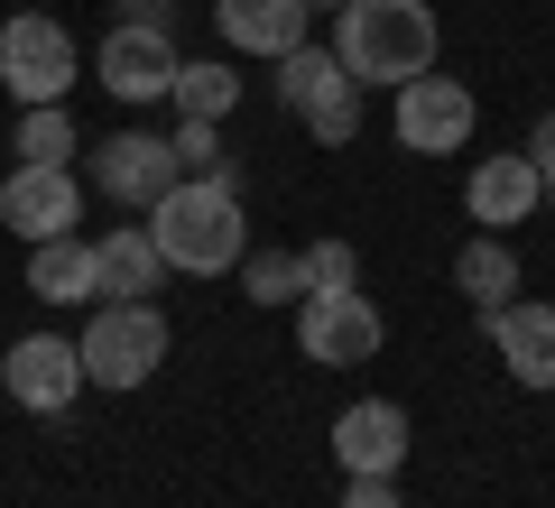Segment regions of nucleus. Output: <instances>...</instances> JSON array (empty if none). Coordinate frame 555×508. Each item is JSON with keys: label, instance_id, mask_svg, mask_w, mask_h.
I'll use <instances>...</instances> for the list:
<instances>
[{"label": "nucleus", "instance_id": "nucleus-26", "mask_svg": "<svg viewBox=\"0 0 555 508\" xmlns=\"http://www.w3.org/2000/svg\"><path fill=\"white\" fill-rule=\"evenodd\" d=\"M343 508H398V481H343Z\"/></svg>", "mask_w": 555, "mask_h": 508}, {"label": "nucleus", "instance_id": "nucleus-19", "mask_svg": "<svg viewBox=\"0 0 555 508\" xmlns=\"http://www.w3.org/2000/svg\"><path fill=\"white\" fill-rule=\"evenodd\" d=\"M241 296L250 305H306V250H241Z\"/></svg>", "mask_w": 555, "mask_h": 508}, {"label": "nucleus", "instance_id": "nucleus-17", "mask_svg": "<svg viewBox=\"0 0 555 508\" xmlns=\"http://www.w3.org/2000/svg\"><path fill=\"white\" fill-rule=\"evenodd\" d=\"M454 287L473 296V305H509V296H518V250H509L500 232L463 240V259H454Z\"/></svg>", "mask_w": 555, "mask_h": 508}, {"label": "nucleus", "instance_id": "nucleus-3", "mask_svg": "<svg viewBox=\"0 0 555 508\" xmlns=\"http://www.w3.org/2000/svg\"><path fill=\"white\" fill-rule=\"evenodd\" d=\"M75 352H83V379L93 389H149L158 361H167V314L149 296H102Z\"/></svg>", "mask_w": 555, "mask_h": 508}, {"label": "nucleus", "instance_id": "nucleus-11", "mask_svg": "<svg viewBox=\"0 0 555 508\" xmlns=\"http://www.w3.org/2000/svg\"><path fill=\"white\" fill-rule=\"evenodd\" d=\"M75 213H83V185L65 177V167H10V185H0V222L20 240H56V232H75Z\"/></svg>", "mask_w": 555, "mask_h": 508}, {"label": "nucleus", "instance_id": "nucleus-20", "mask_svg": "<svg viewBox=\"0 0 555 508\" xmlns=\"http://www.w3.org/2000/svg\"><path fill=\"white\" fill-rule=\"evenodd\" d=\"M167 102H177L185 120H222L241 102V75H232V65H177V93H167Z\"/></svg>", "mask_w": 555, "mask_h": 508}, {"label": "nucleus", "instance_id": "nucleus-5", "mask_svg": "<svg viewBox=\"0 0 555 508\" xmlns=\"http://www.w3.org/2000/svg\"><path fill=\"white\" fill-rule=\"evenodd\" d=\"M0 389L20 398L28 416H65L83 389H93V379H83V352H75V342L28 333V342H10V352H0Z\"/></svg>", "mask_w": 555, "mask_h": 508}, {"label": "nucleus", "instance_id": "nucleus-22", "mask_svg": "<svg viewBox=\"0 0 555 508\" xmlns=\"http://www.w3.org/2000/svg\"><path fill=\"white\" fill-rule=\"evenodd\" d=\"M352 287H361L352 240H315V250H306V296H352Z\"/></svg>", "mask_w": 555, "mask_h": 508}, {"label": "nucleus", "instance_id": "nucleus-15", "mask_svg": "<svg viewBox=\"0 0 555 508\" xmlns=\"http://www.w3.org/2000/svg\"><path fill=\"white\" fill-rule=\"evenodd\" d=\"M28 296H47V305H102L93 240H75V232H56V240H28Z\"/></svg>", "mask_w": 555, "mask_h": 508}, {"label": "nucleus", "instance_id": "nucleus-14", "mask_svg": "<svg viewBox=\"0 0 555 508\" xmlns=\"http://www.w3.org/2000/svg\"><path fill=\"white\" fill-rule=\"evenodd\" d=\"M214 28L241 56H287L306 47V0H214Z\"/></svg>", "mask_w": 555, "mask_h": 508}, {"label": "nucleus", "instance_id": "nucleus-27", "mask_svg": "<svg viewBox=\"0 0 555 508\" xmlns=\"http://www.w3.org/2000/svg\"><path fill=\"white\" fill-rule=\"evenodd\" d=\"M120 10H139V28H167V19H177V0H120Z\"/></svg>", "mask_w": 555, "mask_h": 508}, {"label": "nucleus", "instance_id": "nucleus-8", "mask_svg": "<svg viewBox=\"0 0 555 508\" xmlns=\"http://www.w3.org/2000/svg\"><path fill=\"white\" fill-rule=\"evenodd\" d=\"M177 65H185V56H177V38H167V28H139V19H120L112 38H102L93 75H102V83H112V93L139 112V102H167V93H177Z\"/></svg>", "mask_w": 555, "mask_h": 508}, {"label": "nucleus", "instance_id": "nucleus-2", "mask_svg": "<svg viewBox=\"0 0 555 508\" xmlns=\"http://www.w3.org/2000/svg\"><path fill=\"white\" fill-rule=\"evenodd\" d=\"M149 232H158L167 269H185V277L241 269V250H250V222H241V177H185V185H167V195L149 204Z\"/></svg>", "mask_w": 555, "mask_h": 508}, {"label": "nucleus", "instance_id": "nucleus-13", "mask_svg": "<svg viewBox=\"0 0 555 508\" xmlns=\"http://www.w3.org/2000/svg\"><path fill=\"white\" fill-rule=\"evenodd\" d=\"M463 204H473V222H481V232H509V222H528L537 204H546V177L528 167V148L481 157V167H473V185H463Z\"/></svg>", "mask_w": 555, "mask_h": 508}, {"label": "nucleus", "instance_id": "nucleus-1", "mask_svg": "<svg viewBox=\"0 0 555 508\" xmlns=\"http://www.w3.org/2000/svg\"><path fill=\"white\" fill-rule=\"evenodd\" d=\"M436 47H444V28L426 0H343L334 10V56L352 83H389L398 93V83L436 75Z\"/></svg>", "mask_w": 555, "mask_h": 508}, {"label": "nucleus", "instance_id": "nucleus-24", "mask_svg": "<svg viewBox=\"0 0 555 508\" xmlns=\"http://www.w3.org/2000/svg\"><path fill=\"white\" fill-rule=\"evenodd\" d=\"M214 130H222V120H185V130H177V167H185V177H232Z\"/></svg>", "mask_w": 555, "mask_h": 508}, {"label": "nucleus", "instance_id": "nucleus-23", "mask_svg": "<svg viewBox=\"0 0 555 508\" xmlns=\"http://www.w3.org/2000/svg\"><path fill=\"white\" fill-rule=\"evenodd\" d=\"M306 130H315V148H352V139H361V83L324 93L315 112H306Z\"/></svg>", "mask_w": 555, "mask_h": 508}, {"label": "nucleus", "instance_id": "nucleus-12", "mask_svg": "<svg viewBox=\"0 0 555 508\" xmlns=\"http://www.w3.org/2000/svg\"><path fill=\"white\" fill-rule=\"evenodd\" d=\"M481 333L500 342V370H509L518 389H555V305H528V296L481 305Z\"/></svg>", "mask_w": 555, "mask_h": 508}, {"label": "nucleus", "instance_id": "nucleus-6", "mask_svg": "<svg viewBox=\"0 0 555 508\" xmlns=\"http://www.w3.org/2000/svg\"><path fill=\"white\" fill-rule=\"evenodd\" d=\"M408 407L398 398H352V407L334 416V463L343 481H398V463H408Z\"/></svg>", "mask_w": 555, "mask_h": 508}, {"label": "nucleus", "instance_id": "nucleus-16", "mask_svg": "<svg viewBox=\"0 0 555 508\" xmlns=\"http://www.w3.org/2000/svg\"><path fill=\"white\" fill-rule=\"evenodd\" d=\"M93 277H102V296H158V277H167L158 232H149V222L102 232V240H93Z\"/></svg>", "mask_w": 555, "mask_h": 508}, {"label": "nucleus", "instance_id": "nucleus-9", "mask_svg": "<svg viewBox=\"0 0 555 508\" xmlns=\"http://www.w3.org/2000/svg\"><path fill=\"white\" fill-rule=\"evenodd\" d=\"M93 185L112 204H149L167 195V185H185V167H177V139H158V130H120V139H102L93 148Z\"/></svg>", "mask_w": 555, "mask_h": 508}, {"label": "nucleus", "instance_id": "nucleus-4", "mask_svg": "<svg viewBox=\"0 0 555 508\" xmlns=\"http://www.w3.org/2000/svg\"><path fill=\"white\" fill-rule=\"evenodd\" d=\"M0 83L38 112V102H65L75 83V38H65L47 10H20V19H0Z\"/></svg>", "mask_w": 555, "mask_h": 508}, {"label": "nucleus", "instance_id": "nucleus-25", "mask_svg": "<svg viewBox=\"0 0 555 508\" xmlns=\"http://www.w3.org/2000/svg\"><path fill=\"white\" fill-rule=\"evenodd\" d=\"M528 167H537V177H546V195H555V112H546V120H537V130H528Z\"/></svg>", "mask_w": 555, "mask_h": 508}, {"label": "nucleus", "instance_id": "nucleus-21", "mask_svg": "<svg viewBox=\"0 0 555 508\" xmlns=\"http://www.w3.org/2000/svg\"><path fill=\"white\" fill-rule=\"evenodd\" d=\"M10 148H20L28 167H65L83 139H75V120H65V102H38V112L20 120V139H10Z\"/></svg>", "mask_w": 555, "mask_h": 508}, {"label": "nucleus", "instance_id": "nucleus-7", "mask_svg": "<svg viewBox=\"0 0 555 508\" xmlns=\"http://www.w3.org/2000/svg\"><path fill=\"white\" fill-rule=\"evenodd\" d=\"M297 342H306V361H324V370H352V361H371L379 342H389V324H379V305L371 296H306L297 305Z\"/></svg>", "mask_w": 555, "mask_h": 508}, {"label": "nucleus", "instance_id": "nucleus-18", "mask_svg": "<svg viewBox=\"0 0 555 508\" xmlns=\"http://www.w3.org/2000/svg\"><path fill=\"white\" fill-rule=\"evenodd\" d=\"M343 56L334 47H287V56H278V102H287V112H315L324 93H343Z\"/></svg>", "mask_w": 555, "mask_h": 508}, {"label": "nucleus", "instance_id": "nucleus-10", "mask_svg": "<svg viewBox=\"0 0 555 508\" xmlns=\"http://www.w3.org/2000/svg\"><path fill=\"white\" fill-rule=\"evenodd\" d=\"M398 139H408L416 157H444L473 139V93H463L454 75H416L398 83Z\"/></svg>", "mask_w": 555, "mask_h": 508}]
</instances>
